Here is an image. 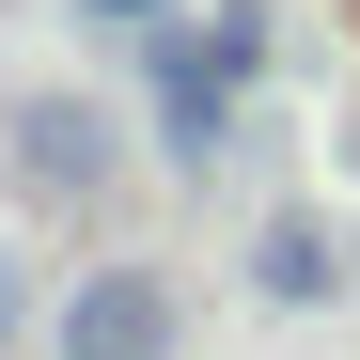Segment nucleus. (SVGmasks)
Returning <instances> with one entry per match:
<instances>
[{
  "instance_id": "1",
  "label": "nucleus",
  "mask_w": 360,
  "mask_h": 360,
  "mask_svg": "<svg viewBox=\"0 0 360 360\" xmlns=\"http://www.w3.org/2000/svg\"><path fill=\"white\" fill-rule=\"evenodd\" d=\"M172 345H188V297L141 251H110V266H79L47 297V360H172Z\"/></svg>"
},
{
  "instance_id": "2",
  "label": "nucleus",
  "mask_w": 360,
  "mask_h": 360,
  "mask_svg": "<svg viewBox=\"0 0 360 360\" xmlns=\"http://www.w3.org/2000/svg\"><path fill=\"white\" fill-rule=\"evenodd\" d=\"M32 204H110V172H126V110L110 94H16V126H0Z\"/></svg>"
},
{
  "instance_id": "3",
  "label": "nucleus",
  "mask_w": 360,
  "mask_h": 360,
  "mask_svg": "<svg viewBox=\"0 0 360 360\" xmlns=\"http://www.w3.org/2000/svg\"><path fill=\"white\" fill-rule=\"evenodd\" d=\"M235 141H251V94L204 79V63H172V79H157V172H188V188H204Z\"/></svg>"
},
{
  "instance_id": "4",
  "label": "nucleus",
  "mask_w": 360,
  "mask_h": 360,
  "mask_svg": "<svg viewBox=\"0 0 360 360\" xmlns=\"http://www.w3.org/2000/svg\"><path fill=\"white\" fill-rule=\"evenodd\" d=\"M345 282H360V266H345V235H329L314 204H282V219L251 235V297H266V314H329Z\"/></svg>"
},
{
  "instance_id": "5",
  "label": "nucleus",
  "mask_w": 360,
  "mask_h": 360,
  "mask_svg": "<svg viewBox=\"0 0 360 360\" xmlns=\"http://www.w3.org/2000/svg\"><path fill=\"white\" fill-rule=\"evenodd\" d=\"M188 63L235 79V94H266V0H204V16H188Z\"/></svg>"
},
{
  "instance_id": "6",
  "label": "nucleus",
  "mask_w": 360,
  "mask_h": 360,
  "mask_svg": "<svg viewBox=\"0 0 360 360\" xmlns=\"http://www.w3.org/2000/svg\"><path fill=\"white\" fill-rule=\"evenodd\" d=\"M16 345H32V266L0 251V360H16Z\"/></svg>"
},
{
  "instance_id": "7",
  "label": "nucleus",
  "mask_w": 360,
  "mask_h": 360,
  "mask_svg": "<svg viewBox=\"0 0 360 360\" xmlns=\"http://www.w3.org/2000/svg\"><path fill=\"white\" fill-rule=\"evenodd\" d=\"M79 16H94V32H110V47H126V32H141V16H172V0H79Z\"/></svg>"
}]
</instances>
